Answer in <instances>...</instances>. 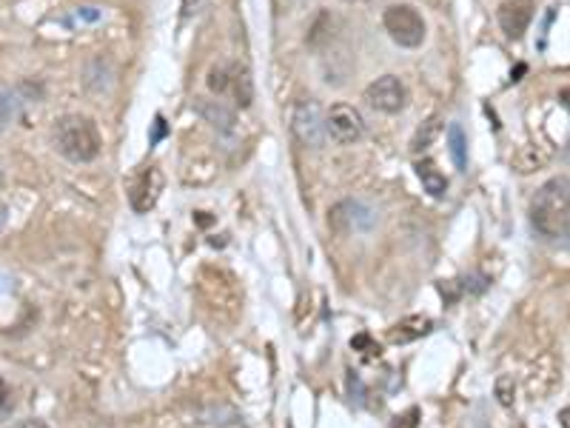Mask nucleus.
Here are the masks:
<instances>
[{
  "mask_svg": "<svg viewBox=\"0 0 570 428\" xmlns=\"http://www.w3.org/2000/svg\"><path fill=\"white\" fill-rule=\"evenodd\" d=\"M530 223L542 238L564 240L570 232V186L568 177H553L534 195Z\"/></svg>",
  "mask_w": 570,
  "mask_h": 428,
  "instance_id": "1",
  "label": "nucleus"
},
{
  "mask_svg": "<svg viewBox=\"0 0 570 428\" xmlns=\"http://www.w3.org/2000/svg\"><path fill=\"white\" fill-rule=\"evenodd\" d=\"M55 146L66 161L91 163L100 155L103 141H100L95 120L84 118V114H66V118L57 120Z\"/></svg>",
  "mask_w": 570,
  "mask_h": 428,
  "instance_id": "2",
  "label": "nucleus"
},
{
  "mask_svg": "<svg viewBox=\"0 0 570 428\" xmlns=\"http://www.w3.org/2000/svg\"><path fill=\"white\" fill-rule=\"evenodd\" d=\"M385 32L391 35V41L405 46V50H417L425 41V21L423 14L414 7H391L383 18Z\"/></svg>",
  "mask_w": 570,
  "mask_h": 428,
  "instance_id": "3",
  "label": "nucleus"
},
{
  "mask_svg": "<svg viewBox=\"0 0 570 428\" xmlns=\"http://www.w3.org/2000/svg\"><path fill=\"white\" fill-rule=\"evenodd\" d=\"M209 89L215 95H231L240 109L251 106L254 100V84L243 64H223L209 72Z\"/></svg>",
  "mask_w": 570,
  "mask_h": 428,
  "instance_id": "4",
  "label": "nucleus"
},
{
  "mask_svg": "<svg viewBox=\"0 0 570 428\" xmlns=\"http://www.w3.org/2000/svg\"><path fill=\"white\" fill-rule=\"evenodd\" d=\"M294 134L303 146L320 149L326 143V118L317 100H299L292 118Z\"/></svg>",
  "mask_w": 570,
  "mask_h": 428,
  "instance_id": "5",
  "label": "nucleus"
},
{
  "mask_svg": "<svg viewBox=\"0 0 570 428\" xmlns=\"http://www.w3.org/2000/svg\"><path fill=\"white\" fill-rule=\"evenodd\" d=\"M365 100H369V106L376 109V112L397 114L408 106V89H405V84L397 75H385V78H376L365 89Z\"/></svg>",
  "mask_w": 570,
  "mask_h": 428,
  "instance_id": "6",
  "label": "nucleus"
},
{
  "mask_svg": "<svg viewBox=\"0 0 570 428\" xmlns=\"http://www.w3.org/2000/svg\"><path fill=\"white\" fill-rule=\"evenodd\" d=\"M365 132V123H362V114L357 112L354 106L348 103H335L326 114V134H331L340 146H351L357 143Z\"/></svg>",
  "mask_w": 570,
  "mask_h": 428,
  "instance_id": "7",
  "label": "nucleus"
},
{
  "mask_svg": "<svg viewBox=\"0 0 570 428\" xmlns=\"http://www.w3.org/2000/svg\"><path fill=\"white\" fill-rule=\"evenodd\" d=\"M534 0H508L500 7V26L511 41H519L528 32L530 21H534Z\"/></svg>",
  "mask_w": 570,
  "mask_h": 428,
  "instance_id": "8",
  "label": "nucleus"
},
{
  "mask_svg": "<svg viewBox=\"0 0 570 428\" xmlns=\"http://www.w3.org/2000/svg\"><path fill=\"white\" fill-rule=\"evenodd\" d=\"M328 223L335 226L337 232H362V229H369V226L374 223V215H371V209H365L362 204L346 200V204H340L331 209V218H328Z\"/></svg>",
  "mask_w": 570,
  "mask_h": 428,
  "instance_id": "9",
  "label": "nucleus"
},
{
  "mask_svg": "<svg viewBox=\"0 0 570 428\" xmlns=\"http://www.w3.org/2000/svg\"><path fill=\"white\" fill-rule=\"evenodd\" d=\"M163 189V175L157 169H146L138 180L132 183V191H129V200H132V209L134 211H149L154 204H157V197H161Z\"/></svg>",
  "mask_w": 570,
  "mask_h": 428,
  "instance_id": "10",
  "label": "nucleus"
},
{
  "mask_svg": "<svg viewBox=\"0 0 570 428\" xmlns=\"http://www.w3.org/2000/svg\"><path fill=\"white\" fill-rule=\"evenodd\" d=\"M417 175L423 180V189L428 191L431 197H442L448 191V177L437 169V163L434 161H417Z\"/></svg>",
  "mask_w": 570,
  "mask_h": 428,
  "instance_id": "11",
  "label": "nucleus"
},
{
  "mask_svg": "<svg viewBox=\"0 0 570 428\" xmlns=\"http://www.w3.org/2000/svg\"><path fill=\"white\" fill-rule=\"evenodd\" d=\"M448 149H451V157H453V163H457V169L465 172L468 169V141H465V132H462V127H457V123L448 127Z\"/></svg>",
  "mask_w": 570,
  "mask_h": 428,
  "instance_id": "12",
  "label": "nucleus"
},
{
  "mask_svg": "<svg viewBox=\"0 0 570 428\" xmlns=\"http://www.w3.org/2000/svg\"><path fill=\"white\" fill-rule=\"evenodd\" d=\"M437 132H439V120H428L425 129H419L417 138H414V152H423V149L431 146V141L437 138Z\"/></svg>",
  "mask_w": 570,
  "mask_h": 428,
  "instance_id": "13",
  "label": "nucleus"
},
{
  "mask_svg": "<svg viewBox=\"0 0 570 428\" xmlns=\"http://www.w3.org/2000/svg\"><path fill=\"white\" fill-rule=\"evenodd\" d=\"M14 411V388L9 386L7 380H0V422L9 420Z\"/></svg>",
  "mask_w": 570,
  "mask_h": 428,
  "instance_id": "14",
  "label": "nucleus"
},
{
  "mask_svg": "<svg viewBox=\"0 0 570 428\" xmlns=\"http://www.w3.org/2000/svg\"><path fill=\"white\" fill-rule=\"evenodd\" d=\"M18 109H21V100H18V95H3V98H0V129L7 127L9 120L18 114Z\"/></svg>",
  "mask_w": 570,
  "mask_h": 428,
  "instance_id": "15",
  "label": "nucleus"
},
{
  "mask_svg": "<svg viewBox=\"0 0 570 428\" xmlns=\"http://www.w3.org/2000/svg\"><path fill=\"white\" fill-rule=\"evenodd\" d=\"M511 386H514V383H511L508 377H502L500 383H496V392H500V403H502V406H511V403H514V392H508Z\"/></svg>",
  "mask_w": 570,
  "mask_h": 428,
  "instance_id": "16",
  "label": "nucleus"
},
{
  "mask_svg": "<svg viewBox=\"0 0 570 428\" xmlns=\"http://www.w3.org/2000/svg\"><path fill=\"white\" fill-rule=\"evenodd\" d=\"M12 428H50V426H46V422H43V420H23V422H18V426H12Z\"/></svg>",
  "mask_w": 570,
  "mask_h": 428,
  "instance_id": "17",
  "label": "nucleus"
},
{
  "mask_svg": "<svg viewBox=\"0 0 570 428\" xmlns=\"http://www.w3.org/2000/svg\"><path fill=\"white\" fill-rule=\"evenodd\" d=\"M7 220H9V215H7V206L0 204V232H3V226H7Z\"/></svg>",
  "mask_w": 570,
  "mask_h": 428,
  "instance_id": "18",
  "label": "nucleus"
},
{
  "mask_svg": "<svg viewBox=\"0 0 570 428\" xmlns=\"http://www.w3.org/2000/svg\"><path fill=\"white\" fill-rule=\"evenodd\" d=\"M195 3H197V0H183V9H191Z\"/></svg>",
  "mask_w": 570,
  "mask_h": 428,
  "instance_id": "19",
  "label": "nucleus"
},
{
  "mask_svg": "<svg viewBox=\"0 0 570 428\" xmlns=\"http://www.w3.org/2000/svg\"><path fill=\"white\" fill-rule=\"evenodd\" d=\"M0 183H3V169H0Z\"/></svg>",
  "mask_w": 570,
  "mask_h": 428,
  "instance_id": "20",
  "label": "nucleus"
}]
</instances>
